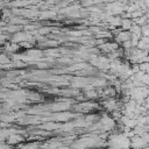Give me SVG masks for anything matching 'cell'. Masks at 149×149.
<instances>
[{
	"label": "cell",
	"mask_w": 149,
	"mask_h": 149,
	"mask_svg": "<svg viewBox=\"0 0 149 149\" xmlns=\"http://www.w3.org/2000/svg\"><path fill=\"white\" fill-rule=\"evenodd\" d=\"M102 105H104V107L108 111V112H114V111H118V108H119V102H118V100H115L114 98H109V99H107V100H105L104 102H102Z\"/></svg>",
	"instance_id": "6da1fadb"
},
{
	"label": "cell",
	"mask_w": 149,
	"mask_h": 149,
	"mask_svg": "<svg viewBox=\"0 0 149 149\" xmlns=\"http://www.w3.org/2000/svg\"><path fill=\"white\" fill-rule=\"evenodd\" d=\"M115 40H116V43H125L127 41L130 40V33L129 31H126V30H119L115 35Z\"/></svg>",
	"instance_id": "7a4b0ae2"
},
{
	"label": "cell",
	"mask_w": 149,
	"mask_h": 149,
	"mask_svg": "<svg viewBox=\"0 0 149 149\" xmlns=\"http://www.w3.org/2000/svg\"><path fill=\"white\" fill-rule=\"evenodd\" d=\"M118 49H119V47H118L116 42H107V43H104L101 45V50L104 52H107V54H112Z\"/></svg>",
	"instance_id": "3957f363"
},
{
	"label": "cell",
	"mask_w": 149,
	"mask_h": 149,
	"mask_svg": "<svg viewBox=\"0 0 149 149\" xmlns=\"http://www.w3.org/2000/svg\"><path fill=\"white\" fill-rule=\"evenodd\" d=\"M134 24V22L132 21V19H121V30H126V31H129L132 26Z\"/></svg>",
	"instance_id": "277c9868"
},
{
	"label": "cell",
	"mask_w": 149,
	"mask_h": 149,
	"mask_svg": "<svg viewBox=\"0 0 149 149\" xmlns=\"http://www.w3.org/2000/svg\"><path fill=\"white\" fill-rule=\"evenodd\" d=\"M28 38H30V36L28 35V34H24V33H17V34H15V37L13 38L14 40V42H21V43H23L24 41H27Z\"/></svg>",
	"instance_id": "5b68a950"
},
{
	"label": "cell",
	"mask_w": 149,
	"mask_h": 149,
	"mask_svg": "<svg viewBox=\"0 0 149 149\" xmlns=\"http://www.w3.org/2000/svg\"><path fill=\"white\" fill-rule=\"evenodd\" d=\"M21 140H22V139H21V136H19V135H10V136H9V139H8V143L14 144V143L20 142Z\"/></svg>",
	"instance_id": "8992f818"
},
{
	"label": "cell",
	"mask_w": 149,
	"mask_h": 149,
	"mask_svg": "<svg viewBox=\"0 0 149 149\" xmlns=\"http://www.w3.org/2000/svg\"><path fill=\"white\" fill-rule=\"evenodd\" d=\"M85 95L87 98H97L98 97V93H97L95 90H90V91H86L85 92Z\"/></svg>",
	"instance_id": "52a82bcc"
},
{
	"label": "cell",
	"mask_w": 149,
	"mask_h": 149,
	"mask_svg": "<svg viewBox=\"0 0 149 149\" xmlns=\"http://www.w3.org/2000/svg\"><path fill=\"white\" fill-rule=\"evenodd\" d=\"M142 37H149V23L142 27Z\"/></svg>",
	"instance_id": "ba28073f"
}]
</instances>
